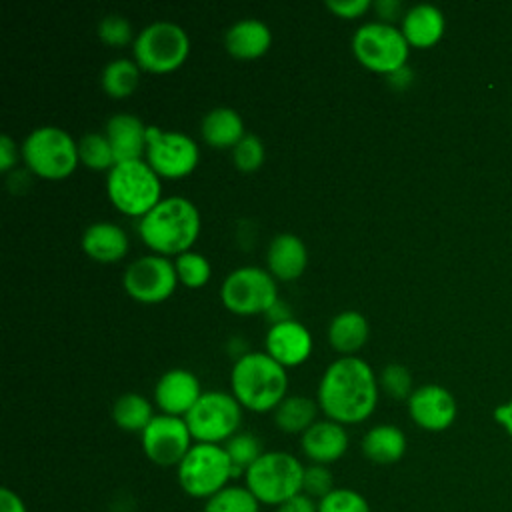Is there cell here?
<instances>
[{"instance_id": "cell-1", "label": "cell", "mask_w": 512, "mask_h": 512, "mask_svg": "<svg viewBox=\"0 0 512 512\" xmlns=\"http://www.w3.org/2000/svg\"><path fill=\"white\" fill-rule=\"evenodd\" d=\"M380 396L378 376L358 356H340L330 362L318 382L320 412L342 426L360 424L372 416Z\"/></svg>"}, {"instance_id": "cell-2", "label": "cell", "mask_w": 512, "mask_h": 512, "mask_svg": "<svg viewBox=\"0 0 512 512\" xmlns=\"http://www.w3.org/2000/svg\"><path fill=\"white\" fill-rule=\"evenodd\" d=\"M202 220L196 204L184 196L162 198L138 222L142 242L160 256H180L192 250L200 236Z\"/></svg>"}, {"instance_id": "cell-3", "label": "cell", "mask_w": 512, "mask_h": 512, "mask_svg": "<svg viewBox=\"0 0 512 512\" xmlns=\"http://www.w3.org/2000/svg\"><path fill=\"white\" fill-rule=\"evenodd\" d=\"M230 388L242 408L250 412H274L288 396V370L266 352H248L230 372Z\"/></svg>"}, {"instance_id": "cell-4", "label": "cell", "mask_w": 512, "mask_h": 512, "mask_svg": "<svg viewBox=\"0 0 512 512\" xmlns=\"http://www.w3.org/2000/svg\"><path fill=\"white\" fill-rule=\"evenodd\" d=\"M106 194L118 212L142 218L162 200V178L144 158L116 162L106 174Z\"/></svg>"}, {"instance_id": "cell-5", "label": "cell", "mask_w": 512, "mask_h": 512, "mask_svg": "<svg viewBox=\"0 0 512 512\" xmlns=\"http://www.w3.org/2000/svg\"><path fill=\"white\" fill-rule=\"evenodd\" d=\"M304 468L298 456L284 450H270L244 472V486L262 506L278 508L302 492Z\"/></svg>"}, {"instance_id": "cell-6", "label": "cell", "mask_w": 512, "mask_h": 512, "mask_svg": "<svg viewBox=\"0 0 512 512\" xmlns=\"http://www.w3.org/2000/svg\"><path fill=\"white\" fill-rule=\"evenodd\" d=\"M26 168L44 180H64L80 164L78 142L60 126H38L22 142Z\"/></svg>"}, {"instance_id": "cell-7", "label": "cell", "mask_w": 512, "mask_h": 512, "mask_svg": "<svg viewBox=\"0 0 512 512\" xmlns=\"http://www.w3.org/2000/svg\"><path fill=\"white\" fill-rule=\"evenodd\" d=\"M176 478L184 494L206 502L210 496L232 484L236 474L222 444L194 442L176 466Z\"/></svg>"}, {"instance_id": "cell-8", "label": "cell", "mask_w": 512, "mask_h": 512, "mask_svg": "<svg viewBox=\"0 0 512 512\" xmlns=\"http://www.w3.org/2000/svg\"><path fill=\"white\" fill-rule=\"evenodd\" d=\"M132 54L140 70L150 74H170L186 62L190 54V38L180 24L158 20L136 34Z\"/></svg>"}, {"instance_id": "cell-9", "label": "cell", "mask_w": 512, "mask_h": 512, "mask_svg": "<svg viewBox=\"0 0 512 512\" xmlns=\"http://www.w3.org/2000/svg\"><path fill=\"white\" fill-rule=\"evenodd\" d=\"M352 54L366 70L388 76L406 66L410 44L400 28L374 20L352 34Z\"/></svg>"}, {"instance_id": "cell-10", "label": "cell", "mask_w": 512, "mask_h": 512, "mask_svg": "<svg viewBox=\"0 0 512 512\" xmlns=\"http://www.w3.org/2000/svg\"><path fill=\"white\" fill-rule=\"evenodd\" d=\"M244 408L232 392H202L192 410L184 416L194 442L226 444L240 432Z\"/></svg>"}, {"instance_id": "cell-11", "label": "cell", "mask_w": 512, "mask_h": 512, "mask_svg": "<svg viewBox=\"0 0 512 512\" xmlns=\"http://www.w3.org/2000/svg\"><path fill=\"white\" fill-rule=\"evenodd\" d=\"M220 300L226 310L238 316L266 314L280 300L276 278L266 268L240 266L224 278Z\"/></svg>"}, {"instance_id": "cell-12", "label": "cell", "mask_w": 512, "mask_h": 512, "mask_svg": "<svg viewBox=\"0 0 512 512\" xmlns=\"http://www.w3.org/2000/svg\"><path fill=\"white\" fill-rule=\"evenodd\" d=\"M146 156L152 170L166 180H180L192 174L200 162L198 144L184 132L162 130L158 126L146 128Z\"/></svg>"}, {"instance_id": "cell-13", "label": "cell", "mask_w": 512, "mask_h": 512, "mask_svg": "<svg viewBox=\"0 0 512 512\" xmlns=\"http://www.w3.org/2000/svg\"><path fill=\"white\" fill-rule=\"evenodd\" d=\"M178 284L174 260L160 254L136 258L122 276L126 294L140 304H160L168 300Z\"/></svg>"}, {"instance_id": "cell-14", "label": "cell", "mask_w": 512, "mask_h": 512, "mask_svg": "<svg viewBox=\"0 0 512 512\" xmlns=\"http://www.w3.org/2000/svg\"><path fill=\"white\" fill-rule=\"evenodd\" d=\"M144 456L162 468H172L182 462L194 444L188 424L180 416L156 414L140 434Z\"/></svg>"}, {"instance_id": "cell-15", "label": "cell", "mask_w": 512, "mask_h": 512, "mask_svg": "<svg viewBox=\"0 0 512 512\" xmlns=\"http://www.w3.org/2000/svg\"><path fill=\"white\" fill-rule=\"evenodd\" d=\"M412 422L428 432H442L456 420L458 406L452 392L440 384H422L406 400Z\"/></svg>"}, {"instance_id": "cell-16", "label": "cell", "mask_w": 512, "mask_h": 512, "mask_svg": "<svg viewBox=\"0 0 512 512\" xmlns=\"http://www.w3.org/2000/svg\"><path fill=\"white\" fill-rule=\"evenodd\" d=\"M312 346L314 342L310 330L294 318L270 324L264 338V352L286 370L304 364L312 354Z\"/></svg>"}, {"instance_id": "cell-17", "label": "cell", "mask_w": 512, "mask_h": 512, "mask_svg": "<svg viewBox=\"0 0 512 512\" xmlns=\"http://www.w3.org/2000/svg\"><path fill=\"white\" fill-rule=\"evenodd\" d=\"M202 396L200 380L186 368H172L164 372L154 386V402L160 414L184 418Z\"/></svg>"}, {"instance_id": "cell-18", "label": "cell", "mask_w": 512, "mask_h": 512, "mask_svg": "<svg viewBox=\"0 0 512 512\" xmlns=\"http://www.w3.org/2000/svg\"><path fill=\"white\" fill-rule=\"evenodd\" d=\"M350 438L346 426L322 418L316 420L302 436H300V450L310 460V464H324L330 466L338 462L348 450Z\"/></svg>"}, {"instance_id": "cell-19", "label": "cell", "mask_w": 512, "mask_h": 512, "mask_svg": "<svg viewBox=\"0 0 512 512\" xmlns=\"http://www.w3.org/2000/svg\"><path fill=\"white\" fill-rule=\"evenodd\" d=\"M308 266V248L296 234H276L266 250V270L284 282H292L304 274Z\"/></svg>"}, {"instance_id": "cell-20", "label": "cell", "mask_w": 512, "mask_h": 512, "mask_svg": "<svg viewBox=\"0 0 512 512\" xmlns=\"http://www.w3.org/2000/svg\"><path fill=\"white\" fill-rule=\"evenodd\" d=\"M82 250L88 258L100 264H114L120 262L128 250L130 240L122 226L102 220L90 224L82 234Z\"/></svg>"}, {"instance_id": "cell-21", "label": "cell", "mask_w": 512, "mask_h": 512, "mask_svg": "<svg viewBox=\"0 0 512 512\" xmlns=\"http://www.w3.org/2000/svg\"><path fill=\"white\" fill-rule=\"evenodd\" d=\"M146 124L134 114H114L106 122V138L114 150L116 162L140 160L146 156Z\"/></svg>"}, {"instance_id": "cell-22", "label": "cell", "mask_w": 512, "mask_h": 512, "mask_svg": "<svg viewBox=\"0 0 512 512\" xmlns=\"http://www.w3.org/2000/svg\"><path fill=\"white\" fill-rule=\"evenodd\" d=\"M272 44L270 28L256 18L234 22L224 32V46L230 56L238 60H256L268 52Z\"/></svg>"}, {"instance_id": "cell-23", "label": "cell", "mask_w": 512, "mask_h": 512, "mask_svg": "<svg viewBox=\"0 0 512 512\" xmlns=\"http://www.w3.org/2000/svg\"><path fill=\"white\" fill-rule=\"evenodd\" d=\"M446 28L444 14L434 4H416L404 12L402 34L408 40L410 48H430L434 46Z\"/></svg>"}, {"instance_id": "cell-24", "label": "cell", "mask_w": 512, "mask_h": 512, "mask_svg": "<svg viewBox=\"0 0 512 512\" xmlns=\"http://www.w3.org/2000/svg\"><path fill=\"white\" fill-rule=\"evenodd\" d=\"M200 134L210 148L232 150L246 136V130L238 110L230 106H216L202 118Z\"/></svg>"}, {"instance_id": "cell-25", "label": "cell", "mask_w": 512, "mask_h": 512, "mask_svg": "<svg viewBox=\"0 0 512 512\" xmlns=\"http://www.w3.org/2000/svg\"><path fill=\"white\" fill-rule=\"evenodd\" d=\"M406 448H408L406 434L394 424L372 426L362 436V442H360V450L364 458L380 466L400 462L406 454Z\"/></svg>"}, {"instance_id": "cell-26", "label": "cell", "mask_w": 512, "mask_h": 512, "mask_svg": "<svg viewBox=\"0 0 512 512\" xmlns=\"http://www.w3.org/2000/svg\"><path fill=\"white\" fill-rule=\"evenodd\" d=\"M370 324L358 310H344L328 324V342L340 356H356L368 342Z\"/></svg>"}, {"instance_id": "cell-27", "label": "cell", "mask_w": 512, "mask_h": 512, "mask_svg": "<svg viewBox=\"0 0 512 512\" xmlns=\"http://www.w3.org/2000/svg\"><path fill=\"white\" fill-rule=\"evenodd\" d=\"M318 402L302 396V394H288L272 412L274 424L284 434H304L316 420H318Z\"/></svg>"}, {"instance_id": "cell-28", "label": "cell", "mask_w": 512, "mask_h": 512, "mask_svg": "<svg viewBox=\"0 0 512 512\" xmlns=\"http://www.w3.org/2000/svg\"><path fill=\"white\" fill-rule=\"evenodd\" d=\"M154 416L156 414L150 400L136 392H126L112 404V420L124 432L142 434Z\"/></svg>"}, {"instance_id": "cell-29", "label": "cell", "mask_w": 512, "mask_h": 512, "mask_svg": "<svg viewBox=\"0 0 512 512\" xmlns=\"http://www.w3.org/2000/svg\"><path fill=\"white\" fill-rule=\"evenodd\" d=\"M140 72L134 58H114L102 70V90L114 100L128 98L140 84Z\"/></svg>"}, {"instance_id": "cell-30", "label": "cell", "mask_w": 512, "mask_h": 512, "mask_svg": "<svg viewBox=\"0 0 512 512\" xmlns=\"http://www.w3.org/2000/svg\"><path fill=\"white\" fill-rule=\"evenodd\" d=\"M260 506L244 484H228L204 502L202 512H260Z\"/></svg>"}, {"instance_id": "cell-31", "label": "cell", "mask_w": 512, "mask_h": 512, "mask_svg": "<svg viewBox=\"0 0 512 512\" xmlns=\"http://www.w3.org/2000/svg\"><path fill=\"white\" fill-rule=\"evenodd\" d=\"M226 448V454L234 466V474L244 476V472L266 452L262 448V442L258 436H254L252 432H238L234 434L226 444H222Z\"/></svg>"}, {"instance_id": "cell-32", "label": "cell", "mask_w": 512, "mask_h": 512, "mask_svg": "<svg viewBox=\"0 0 512 512\" xmlns=\"http://www.w3.org/2000/svg\"><path fill=\"white\" fill-rule=\"evenodd\" d=\"M78 154H80V162L90 170L110 172L112 166L116 164V156L106 134H98V132L84 134L78 142Z\"/></svg>"}, {"instance_id": "cell-33", "label": "cell", "mask_w": 512, "mask_h": 512, "mask_svg": "<svg viewBox=\"0 0 512 512\" xmlns=\"http://www.w3.org/2000/svg\"><path fill=\"white\" fill-rule=\"evenodd\" d=\"M174 266H176L178 282L186 288H202L210 280V274H212V266H210L208 258L194 250H188V252L176 256Z\"/></svg>"}, {"instance_id": "cell-34", "label": "cell", "mask_w": 512, "mask_h": 512, "mask_svg": "<svg viewBox=\"0 0 512 512\" xmlns=\"http://www.w3.org/2000/svg\"><path fill=\"white\" fill-rule=\"evenodd\" d=\"M378 386L392 400H408L410 394L414 392L410 370L398 362H390L382 368L378 376Z\"/></svg>"}, {"instance_id": "cell-35", "label": "cell", "mask_w": 512, "mask_h": 512, "mask_svg": "<svg viewBox=\"0 0 512 512\" xmlns=\"http://www.w3.org/2000/svg\"><path fill=\"white\" fill-rule=\"evenodd\" d=\"M318 512H372L368 500L354 488L336 486L328 496L318 500Z\"/></svg>"}, {"instance_id": "cell-36", "label": "cell", "mask_w": 512, "mask_h": 512, "mask_svg": "<svg viewBox=\"0 0 512 512\" xmlns=\"http://www.w3.org/2000/svg\"><path fill=\"white\" fill-rule=\"evenodd\" d=\"M266 158L264 144L258 136L246 134L234 148H232V162L240 172H256Z\"/></svg>"}, {"instance_id": "cell-37", "label": "cell", "mask_w": 512, "mask_h": 512, "mask_svg": "<svg viewBox=\"0 0 512 512\" xmlns=\"http://www.w3.org/2000/svg\"><path fill=\"white\" fill-rule=\"evenodd\" d=\"M132 24L120 14H108L98 24V38L112 48H122L126 44H134L132 40Z\"/></svg>"}, {"instance_id": "cell-38", "label": "cell", "mask_w": 512, "mask_h": 512, "mask_svg": "<svg viewBox=\"0 0 512 512\" xmlns=\"http://www.w3.org/2000/svg\"><path fill=\"white\" fill-rule=\"evenodd\" d=\"M336 488L334 474L330 466L324 464H308L304 468V480H302V492L308 494L314 500H322Z\"/></svg>"}, {"instance_id": "cell-39", "label": "cell", "mask_w": 512, "mask_h": 512, "mask_svg": "<svg viewBox=\"0 0 512 512\" xmlns=\"http://www.w3.org/2000/svg\"><path fill=\"white\" fill-rule=\"evenodd\" d=\"M326 8L342 20H356L364 16L368 10H372V2L370 0H328Z\"/></svg>"}, {"instance_id": "cell-40", "label": "cell", "mask_w": 512, "mask_h": 512, "mask_svg": "<svg viewBox=\"0 0 512 512\" xmlns=\"http://www.w3.org/2000/svg\"><path fill=\"white\" fill-rule=\"evenodd\" d=\"M22 158V148L16 146V142L10 136L0 138V172L8 174Z\"/></svg>"}, {"instance_id": "cell-41", "label": "cell", "mask_w": 512, "mask_h": 512, "mask_svg": "<svg viewBox=\"0 0 512 512\" xmlns=\"http://www.w3.org/2000/svg\"><path fill=\"white\" fill-rule=\"evenodd\" d=\"M372 10L376 12L378 20L386 22V24H392L400 16L404 18L402 2H398V0H376V2H372Z\"/></svg>"}, {"instance_id": "cell-42", "label": "cell", "mask_w": 512, "mask_h": 512, "mask_svg": "<svg viewBox=\"0 0 512 512\" xmlns=\"http://www.w3.org/2000/svg\"><path fill=\"white\" fill-rule=\"evenodd\" d=\"M276 512H318V500L300 492V494L292 496L290 500H286L284 504H280L276 508Z\"/></svg>"}, {"instance_id": "cell-43", "label": "cell", "mask_w": 512, "mask_h": 512, "mask_svg": "<svg viewBox=\"0 0 512 512\" xmlns=\"http://www.w3.org/2000/svg\"><path fill=\"white\" fill-rule=\"evenodd\" d=\"M0 512H28L24 500L8 486L0 490Z\"/></svg>"}, {"instance_id": "cell-44", "label": "cell", "mask_w": 512, "mask_h": 512, "mask_svg": "<svg viewBox=\"0 0 512 512\" xmlns=\"http://www.w3.org/2000/svg\"><path fill=\"white\" fill-rule=\"evenodd\" d=\"M494 420L508 432V436L512 438V400L500 404L494 408Z\"/></svg>"}, {"instance_id": "cell-45", "label": "cell", "mask_w": 512, "mask_h": 512, "mask_svg": "<svg viewBox=\"0 0 512 512\" xmlns=\"http://www.w3.org/2000/svg\"><path fill=\"white\" fill-rule=\"evenodd\" d=\"M386 78H388V84H390V86H394L396 90H404V88H408V86L412 84L414 74H412V70H410L408 66H402L400 70L388 74Z\"/></svg>"}, {"instance_id": "cell-46", "label": "cell", "mask_w": 512, "mask_h": 512, "mask_svg": "<svg viewBox=\"0 0 512 512\" xmlns=\"http://www.w3.org/2000/svg\"><path fill=\"white\" fill-rule=\"evenodd\" d=\"M266 316H268V320H270V324H278V322H284V320H290L292 316H290V310L284 306V302H276L268 312H266Z\"/></svg>"}]
</instances>
